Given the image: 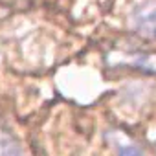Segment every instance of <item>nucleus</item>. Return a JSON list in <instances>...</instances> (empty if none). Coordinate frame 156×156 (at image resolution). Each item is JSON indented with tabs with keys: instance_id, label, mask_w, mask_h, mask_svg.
<instances>
[{
	"instance_id": "obj_3",
	"label": "nucleus",
	"mask_w": 156,
	"mask_h": 156,
	"mask_svg": "<svg viewBox=\"0 0 156 156\" xmlns=\"http://www.w3.org/2000/svg\"><path fill=\"white\" fill-rule=\"evenodd\" d=\"M119 156H145L143 149L132 141H125L119 145Z\"/></svg>"
},
{
	"instance_id": "obj_2",
	"label": "nucleus",
	"mask_w": 156,
	"mask_h": 156,
	"mask_svg": "<svg viewBox=\"0 0 156 156\" xmlns=\"http://www.w3.org/2000/svg\"><path fill=\"white\" fill-rule=\"evenodd\" d=\"M0 156H22L19 141L4 129H0Z\"/></svg>"
},
{
	"instance_id": "obj_1",
	"label": "nucleus",
	"mask_w": 156,
	"mask_h": 156,
	"mask_svg": "<svg viewBox=\"0 0 156 156\" xmlns=\"http://www.w3.org/2000/svg\"><path fill=\"white\" fill-rule=\"evenodd\" d=\"M134 30L149 39H156V0H147L132 11Z\"/></svg>"
}]
</instances>
